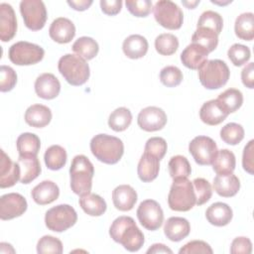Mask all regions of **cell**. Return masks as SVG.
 Listing matches in <instances>:
<instances>
[{
  "mask_svg": "<svg viewBox=\"0 0 254 254\" xmlns=\"http://www.w3.org/2000/svg\"><path fill=\"white\" fill-rule=\"evenodd\" d=\"M168 167L170 176L173 180L177 178H188L191 173V168L189 160L182 155L172 157L169 161Z\"/></svg>",
  "mask_w": 254,
  "mask_h": 254,
  "instance_id": "obj_39",
  "label": "cell"
},
{
  "mask_svg": "<svg viewBox=\"0 0 254 254\" xmlns=\"http://www.w3.org/2000/svg\"><path fill=\"white\" fill-rule=\"evenodd\" d=\"M228 112L218 102L217 99H211L204 102L199 110L200 120L210 126L218 125L226 119Z\"/></svg>",
  "mask_w": 254,
  "mask_h": 254,
  "instance_id": "obj_19",
  "label": "cell"
},
{
  "mask_svg": "<svg viewBox=\"0 0 254 254\" xmlns=\"http://www.w3.org/2000/svg\"><path fill=\"white\" fill-rule=\"evenodd\" d=\"M190 232V225L188 219L180 216H172L167 219L164 226L166 237L174 242H179L186 238Z\"/></svg>",
  "mask_w": 254,
  "mask_h": 254,
  "instance_id": "obj_22",
  "label": "cell"
},
{
  "mask_svg": "<svg viewBox=\"0 0 254 254\" xmlns=\"http://www.w3.org/2000/svg\"><path fill=\"white\" fill-rule=\"evenodd\" d=\"M111 238L120 243L126 250L136 252L144 245L143 232L138 228L135 220L130 216H119L112 222L109 228Z\"/></svg>",
  "mask_w": 254,
  "mask_h": 254,
  "instance_id": "obj_1",
  "label": "cell"
},
{
  "mask_svg": "<svg viewBox=\"0 0 254 254\" xmlns=\"http://www.w3.org/2000/svg\"><path fill=\"white\" fill-rule=\"evenodd\" d=\"M93 3L92 0H71L67 1V4L76 11H84L89 8V6Z\"/></svg>",
  "mask_w": 254,
  "mask_h": 254,
  "instance_id": "obj_55",
  "label": "cell"
},
{
  "mask_svg": "<svg viewBox=\"0 0 254 254\" xmlns=\"http://www.w3.org/2000/svg\"><path fill=\"white\" fill-rule=\"evenodd\" d=\"M9 60L17 65H31L41 62L45 56V51L42 47L20 41L13 44L8 52Z\"/></svg>",
  "mask_w": 254,
  "mask_h": 254,
  "instance_id": "obj_9",
  "label": "cell"
},
{
  "mask_svg": "<svg viewBox=\"0 0 254 254\" xmlns=\"http://www.w3.org/2000/svg\"><path fill=\"white\" fill-rule=\"evenodd\" d=\"M242 166L248 174L254 175V140H250L244 147Z\"/></svg>",
  "mask_w": 254,
  "mask_h": 254,
  "instance_id": "obj_51",
  "label": "cell"
},
{
  "mask_svg": "<svg viewBox=\"0 0 254 254\" xmlns=\"http://www.w3.org/2000/svg\"><path fill=\"white\" fill-rule=\"evenodd\" d=\"M252 252V243L248 237L240 236L233 239L230 246L231 254H250Z\"/></svg>",
  "mask_w": 254,
  "mask_h": 254,
  "instance_id": "obj_52",
  "label": "cell"
},
{
  "mask_svg": "<svg viewBox=\"0 0 254 254\" xmlns=\"http://www.w3.org/2000/svg\"><path fill=\"white\" fill-rule=\"evenodd\" d=\"M183 77L182 70L175 65H167L160 71V80L167 87L178 86Z\"/></svg>",
  "mask_w": 254,
  "mask_h": 254,
  "instance_id": "obj_46",
  "label": "cell"
},
{
  "mask_svg": "<svg viewBox=\"0 0 254 254\" xmlns=\"http://www.w3.org/2000/svg\"><path fill=\"white\" fill-rule=\"evenodd\" d=\"M220 138L228 145H237L244 138V129L242 125L238 123H227L220 130Z\"/></svg>",
  "mask_w": 254,
  "mask_h": 254,
  "instance_id": "obj_41",
  "label": "cell"
},
{
  "mask_svg": "<svg viewBox=\"0 0 254 254\" xmlns=\"http://www.w3.org/2000/svg\"><path fill=\"white\" fill-rule=\"evenodd\" d=\"M112 201L118 210L129 211L137 201V192L129 185H120L112 191Z\"/></svg>",
  "mask_w": 254,
  "mask_h": 254,
  "instance_id": "obj_21",
  "label": "cell"
},
{
  "mask_svg": "<svg viewBox=\"0 0 254 254\" xmlns=\"http://www.w3.org/2000/svg\"><path fill=\"white\" fill-rule=\"evenodd\" d=\"M235 35L244 41H252L254 38V15L251 12L240 14L234 24Z\"/></svg>",
  "mask_w": 254,
  "mask_h": 254,
  "instance_id": "obj_33",
  "label": "cell"
},
{
  "mask_svg": "<svg viewBox=\"0 0 254 254\" xmlns=\"http://www.w3.org/2000/svg\"><path fill=\"white\" fill-rule=\"evenodd\" d=\"M189 151L195 163L200 166L211 165L218 149L216 143L207 136H196L189 144Z\"/></svg>",
  "mask_w": 254,
  "mask_h": 254,
  "instance_id": "obj_11",
  "label": "cell"
},
{
  "mask_svg": "<svg viewBox=\"0 0 254 254\" xmlns=\"http://www.w3.org/2000/svg\"><path fill=\"white\" fill-rule=\"evenodd\" d=\"M217 100L228 113H232L241 107L243 95L239 89L228 88L218 95Z\"/></svg>",
  "mask_w": 254,
  "mask_h": 254,
  "instance_id": "obj_38",
  "label": "cell"
},
{
  "mask_svg": "<svg viewBox=\"0 0 254 254\" xmlns=\"http://www.w3.org/2000/svg\"><path fill=\"white\" fill-rule=\"evenodd\" d=\"M227 56L230 62L235 66H241L245 64L251 58L250 49L241 44H233L227 52Z\"/></svg>",
  "mask_w": 254,
  "mask_h": 254,
  "instance_id": "obj_43",
  "label": "cell"
},
{
  "mask_svg": "<svg viewBox=\"0 0 254 254\" xmlns=\"http://www.w3.org/2000/svg\"><path fill=\"white\" fill-rule=\"evenodd\" d=\"M159 171L160 160L157 157L144 152L137 167V174L139 179L143 183H150L158 177Z\"/></svg>",
  "mask_w": 254,
  "mask_h": 254,
  "instance_id": "obj_24",
  "label": "cell"
},
{
  "mask_svg": "<svg viewBox=\"0 0 254 254\" xmlns=\"http://www.w3.org/2000/svg\"><path fill=\"white\" fill-rule=\"evenodd\" d=\"M0 153V188H11L20 181V167L18 162H12L3 150Z\"/></svg>",
  "mask_w": 254,
  "mask_h": 254,
  "instance_id": "obj_16",
  "label": "cell"
},
{
  "mask_svg": "<svg viewBox=\"0 0 254 254\" xmlns=\"http://www.w3.org/2000/svg\"><path fill=\"white\" fill-rule=\"evenodd\" d=\"M17 32V19L13 7L8 3L0 4V39L2 42L12 40Z\"/></svg>",
  "mask_w": 254,
  "mask_h": 254,
  "instance_id": "obj_17",
  "label": "cell"
},
{
  "mask_svg": "<svg viewBox=\"0 0 254 254\" xmlns=\"http://www.w3.org/2000/svg\"><path fill=\"white\" fill-rule=\"evenodd\" d=\"M241 80L246 87L250 89L254 88V64L253 63H249L243 67V69L241 70Z\"/></svg>",
  "mask_w": 254,
  "mask_h": 254,
  "instance_id": "obj_54",
  "label": "cell"
},
{
  "mask_svg": "<svg viewBox=\"0 0 254 254\" xmlns=\"http://www.w3.org/2000/svg\"><path fill=\"white\" fill-rule=\"evenodd\" d=\"M153 12L157 23L166 29L178 30L183 25V11L173 1L160 0L156 2L153 7Z\"/></svg>",
  "mask_w": 254,
  "mask_h": 254,
  "instance_id": "obj_8",
  "label": "cell"
},
{
  "mask_svg": "<svg viewBox=\"0 0 254 254\" xmlns=\"http://www.w3.org/2000/svg\"><path fill=\"white\" fill-rule=\"evenodd\" d=\"M20 12L28 29L39 31L44 28L48 14L43 1L23 0L20 2Z\"/></svg>",
  "mask_w": 254,
  "mask_h": 254,
  "instance_id": "obj_10",
  "label": "cell"
},
{
  "mask_svg": "<svg viewBox=\"0 0 254 254\" xmlns=\"http://www.w3.org/2000/svg\"><path fill=\"white\" fill-rule=\"evenodd\" d=\"M167 142L162 137H152L147 140L145 144V153H149L155 157H157L160 161L164 158L167 152Z\"/></svg>",
  "mask_w": 254,
  "mask_h": 254,
  "instance_id": "obj_47",
  "label": "cell"
},
{
  "mask_svg": "<svg viewBox=\"0 0 254 254\" xmlns=\"http://www.w3.org/2000/svg\"><path fill=\"white\" fill-rule=\"evenodd\" d=\"M128 11L135 17H147L152 10V1L150 0H126Z\"/></svg>",
  "mask_w": 254,
  "mask_h": 254,
  "instance_id": "obj_49",
  "label": "cell"
},
{
  "mask_svg": "<svg viewBox=\"0 0 254 254\" xmlns=\"http://www.w3.org/2000/svg\"><path fill=\"white\" fill-rule=\"evenodd\" d=\"M137 217L141 225L147 230L155 231L164 222V212L161 205L154 199L143 200L137 208Z\"/></svg>",
  "mask_w": 254,
  "mask_h": 254,
  "instance_id": "obj_12",
  "label": "cell"
},
{
  "mask_svg": "<svg viewBox=\"0 0 254 254\" xmlns=\"http://www.w3.org/2000/svg\"><path fill=\"white\" fill-rule=\"evenodd\" d=\"M77 220L76 211L69 204H59L50 208L45 215L46 226L55 232H64Z\"/></svg>",
  "mask_w": 254,
  "mask_h": 254,
  "instance_id": "obj_7",
  "label": "cell"
},
{
  "mask_svg": "<svg viewBox=\"0 0 254 254\" xmlns=\"http://www.w3.org/2000/svg\"><path fill=\"white\" fill-rule=\"evenodd\" d=\"M192 186L195 193V204L202 205L207 202L212 195V189L208 181L203 178H196L192 181Z\"/></svg>",
  "mask_w": 254,
  "mask_h": 254,
  "instance_id": "obj_45",
  "label": "cell"
},
{
  "mask_svg": "<svg viewBox=\"0 0 254 254\" xmlns=\"http://www.w3.org/2000/svg\"><path fill=\"white\" fill-rule=\"evenodd\" d=\"M58 68L64 78L74 86L84 84L89 78V65L86 61L77 55L66 54L58 63Z\"/></svg>",
  "mask_w": 254,
  "mask_h": 254,
  "instance_id": "obj_4",
  "label": "cell"
},
{
  "mask_svg": "<svg viewBox=\"0 0 254 254\" xmlns=\"http://www.w3.org/2000/svg\"><path fill=\"white\" fill-rule=\"evenodd\" d=\"M178 48L179 40L173 34L164 33L155 40V49L162 56H171L177 52Z\"/></svg>",
  "mask_w": 254,
  "mask_h": 254,
  "instance_id": "obj_40",
  "label": "cell"
},
{
  "mask_svg": "<svg viewBox=\"0 0 254 254\" xmlns=\"http://www.w3.org/2000/svg\"><path fill=\"white\" fill-rule=\"evenodd\" d=\"M63 243L62 241L52 235H45L37 243V252L39 254L54 253L62 254L63 253Z\"/></svg>",
  "mask_w": 254,
  "mask_h": 254,
  "instance_id": "obj_44",
  "label": "cell"
},
{
  "mask_svg": "<svg viewBox=\"0 0 254 254\" xmlns=\"http://www.w3.org/2000/svg\"><path fill=\"white\" fill-rule=\"evenodd\" d=\"M72 51L85 61L92 60L98 54L99 47L97 42L90 37H80L72 45Z\"/></svg>",
  "mask_w": 254,
  "mask_h": 254,
  "instance_id": "obj_34",
  "label": "cell"
},
{
  "mask_svg": "<svg viewBox=\"0 0 254 254\" xmlns=\"http://www.w3.org/2000/svg\"><path fill=\"white\" fill-rule=\"evenodd\" d=\"M191 43L204 48L208 54L213 52L218 45V35L207 28H197L191 37Z\"/></svg>",
  "mask_w": 254,
  "mask_h": 254,
  "instance_id": "obj_36",
  "label": "cell"
},
{
  "mask_svg": "<svg viewBox=\"0 0 254 254\" xmlns=\"http://www.w3.org/2000/svg\"><path fill=\"white\" fill-rule=\"evenodd\" d=\"M211 3H214V4H217V5H226V4H229L231 3V0H227L225 2H219V1H216V0H211Z\"/></svg>",
  "mask_w": 254,
  "mask_h": 254,
  "instance_id": "obj_58",
  "label": "cell"
},
{
  "mask_svg": "<svg viewBox=\"0 0 254 254\" xmlns=\"http://www.w3.org/2000/svg\"><path fill=\"white\" fill-rule=\"evenodd\" d=\"M16 146L19 156H37L41 148V141L36 134L26 132L19 135Z\"/></svg>",
  "mask_w": 254,
  "mask_h": 254,
  "instance_id": "obj_31",
  "label": "cell"
},
{
  "mask_svg": "<svg viewBox=\"0 0 254 254\" xmlns=\"http://www.w3.org/2000/svg\"><path fill=\"white\" fill-rule=\"evenodd\" d=\"M49 35L52 40L59 44H67L75 36V26L69 19L59 17L52 22Z\"/></svg>",
  "mask_w": 254,
  "mask_h": 254,
  "instance_id": "obj_15",
  "label": "cell"
},
{
  "mask_svg": "<svg viewBox=\"0 0 254 254\" xmlns=\"http://www.w3.org/2000/svg\"><path fill=\"white\" fill-rule=\"evenodd\" d=\"M17 83V73L9 65H1L0 67V90L7 92L14 88Z\"/></svg>",
  "mask_w": 254,
  "mask_h": 254,
  "instance_id": "obj_48",
  "label": "cell"
},
{
  "mask_svg": "<svg viewBox=\"0 0 254 254\" xmlns=\"http://www.w3.org/2000/svg\"><path fill=\"white\" fill-rule=\"evenodd\" d=\"M211 165H212L213 171L217 175L231 174L235 170V166H236L235 156L228 149L219 150Z\"/></svg>",
  "mask_w": 254,
  "mask_h": 254,
  "instance_id": "obj_32",
  "label": "cell"
},
{
  "mask_svg": "<svg viewBox=\"0 0 254 254\" xmlns=\"http://www.w3.org/2000/svg\"><path fill=\"white\" fill-rule=\"evenodd\" d=\"M26 198L18 192L5 193L0 197V218L10 220L21 216L27 210Z\"/></svg>",
  "mask_w": 254,
  "mask_h": 254,
  "instance_id": "obj_13",
  "label": "cell"
},
{
  "mask_svg": "<svg viewBox=\"0 0 254 254\" xmlns=\"http://www.w3.org/2000/svg\"><path fill=\"white\" fill-rule=\"evenodd\" d=\"M233 216L231 207L224 202H214L209 205L205 211L207 221L214 226L227 225Z\"/></svg>",
  "mask_w": 254,
  "mask_h": 254,
  "instance_id": "obj_25",
  "label": "cell"
},
{
  "mask_svg": "<svg viewBox=\"0 0 254 254\" xmlns=\"http://www.w3.org/2000/svg\"><path fill=\"white\" fill-rule=\"evenodd\" d=\"M35 91L43 99H54L61 91L60 80L53 73H42L35 81Z\"/></svg>",
  "mask_w": 254,
  "mask_h": 254,
  "instance_id": "obj_18",
  "label": "cell"
},
{
  "mask_svg": "<svg viewBox=\"0 0 254 254\" xmlns=\"http://www.w3.org/2000/svg\"><path fill=\"white\" fill-rule=\"evenodd\" d=\"M166 112L157 106H148L143 108L137 118L139 127L147 132H155L163 129L167 124Z\"/></svg>",
  "mask_w": 254,
  "mask_h": 254,
  "instance_id": "obj_14",
  "label": "cell"
},
{
  "mask_svg": "<svg viewBox=\"0 0 254 254\" xmlns=\"http://www.w3.org/2000/svg\"><path fill=\"white\" fill-rule=\"evenodd\" d=\"M213 251L208 243L202 240H192L185 244L180 250V254H192V253H209L211 254Z\"/></svg>",
  "mask_w": 254,
  "mask_h": 254,
  "instance_id": "obj_50",
  "label": "cell"
},
{
  "mask_svg": "<svg viewBox=\"0 0 254 254\" xmlns=\"http://www.w3.org/2000/svg\"><path fill=\"white\" fill-rule=\"evenodd\" d=\"M90 151L100 162L114 165L120 161L124 153L123 142L108 134H97L90 140Z\"/></svg>",
  "mask_w": 254,
  "mask_h": 254,
  "instance_id": "obj_2",
  "label": "cell"
},
{
  "mask_svg": "<svg viewBox=\"0 0 254 254\" xmlns=\"http://www.w3.org/2000/svg\"><path fill=\"white\" fill-rule=\"evenodd\" d=\"M196 198L192 182L188 178L174 179L168 195V204L175 211H189L195 204Z\"/></svg>",
  "mask_w": 254,
  "mask_h": 254,
  "instance_id": "obj_5",
  "label": "cell"
},
{
  "mask_svg": "<svg viewBox=\"0 0 254 254\" xmlns=\"http://www.w3.org/2000/svg\"><path fill=\"white\" fill-rule=\"evenodd\" d=\"M208 52L197 44H190L181 54L183 64L190 69H199L207 61Z\"/></svg>",
  "mask_w": 254,
  "mask_h": 254,
  "instance_id": "obj_20",
  "label": "cell"
},
{
  "mask_svg": "<svg viewBox=\"0 0 254 254\" xmlns=\"http://www.w3.org/2000/svg\"><path fill=\"white\" fill-rule=\"evenodd\" d=\"M132 122V113L126 107H118L111 112L108 118V126L115 132L126 130Z\"/></svg>",
  "mask_w": 254,
  "mask_h": 254,
  "instance_id": "obj_37",
  "label": "cell"
},
{
  "mask_svg": "<svg viewBox=\"0 0 254 254\" xmlns=\"http://www.w3.org/2000/svg\"><path fill=\"white\" fill-rule=\"evenodd\" d=\"M183 5H185L187 8L189 9H193L195 8V6L199 3V0H196V1H182Z\"/></svg>",
  "mask_w": 254,
  "mask_h": 254,
  "instance_id": "obj_57",
  "label": "cell"
},
{
  "mask_svg": "<svg viewBox=\"0 0 254 254\" xmlns=\"http://www.w3.org/2000/svg\"><path fill=\"white\" fill-rule=\"evenodd\" d=\"M66 159V152L60 145H52L46 150L44 155L45 164L47 168L52 171H58L64 167Z\"/></svg>",
  "mask_w": 254,
  "mask_h": 254,
  "instance_id": "obj_35",
  "label": "cell"
},
{
  "mask_svg": "<svg viewBox=\"0 0 254 254\" xmlns=\"http://www.w3.org/2000/svg\"><path fill=\"white\" fill-rule=\"evenodd\" d=\"M100 7L104 14L109 16L117 15L122 8L121 0H101Z\"/></svg>",
  "mask_w": 254,
  "mask_h": 254,
  "instance_id": "obj_53",
  "label": "cell"
},
{
  "mask_svg": "<svg viewBox=\"0 0 254 254\" xmlns=\"http://www.w3.org/2000/svg\"><path fill=\"white\" fill-rule=\"evenodd\" d=\"M149 44L145 37L141 35H130L127 37L122 45V50L125 56L132 60L143 58L148 52Z\"/></svg>",
  "mask_w": 254,
  "mask_h": 254,
  "instance_id": "obj_29",
  "label": "cell"
},
{
  "mask_svg": "<svg viewBox=\"0 0 254 254\" xmlns=\"http://www.w3.org/2000/svg\"><path fill=\"white\" fill-rule=\"evenodd\" d=\"M230 76V70L221 60L206 61L198 69V79L207 89H218L224 86Z\"/></svg>",
  "mask_w": 254,
  "mask_h": 254,
  "instance_id": "obj_6",
  "label": "cell"
},
{
  "mask_svg": "<svg viewBox=\"0 0 254 254\" xmlns=\"http://www.w3.org/2000/svg\"><path fill=\"white\" fill-rule=\"evenodd\" d=\"M70 189L77 195L89 193L92 187L94 168L92 163L84 155H76L69 168Z\"/></svg>",
  "mask_w": 254,
  "mask_h": 254,
  "instance_id": "obj_3",
  "label": "cell"
},
{
  "mask_svg": "<svg viewBox=\"0 0 254 254\" xmlns=\"http://www.w3.org/2000/svg\"><path fill=\"white\" fill-rule=\"evenodd\" d=\"M52 120L51 109L43 104H33L25 112V121L35 128H43Z\"/></svg>",
  "mask_w": 254,
  "mask_h": 254,
  "instance_id": "obj_28",
  "label": "cell"
},
{
  "mask_svg": "<svg viewBox=\"0 0 254 254\" xmlns=\"http://www.w3.org/2000/svg\"><path fill=\"white\" fill-rule=\"evenodd\" d=\"M153 253H170V254H172L173 251L169 247H167L166 245H164L162 243H156V244H153L147 250V254H153Z\"/></svg>",
  "mask_w": 254,
  "mask_h": 254,
  "instance_id": "obj_56",
  "label": "cell"
},
{
  "mask_svg": "<svg viewBox=\"0 0 254 254\" xmlns=\"http://www.w3.org/2000/svg\"><path fill=\"white\" fill-rule=\"evenodd\" d=\"M18 164L20 167V182L30 184L39 177L42 172L41 164L37 156H19Z\"/></svg>",
  "mask_w": 254,
  "mask_h": 254,
  "instance_id": "obj_26",
  "label": "cell"
},
{
  "mask_svg": "<svg viewBox=\"0 0 254 254\" xmlns=\"http://www.w3.org/2000/svg\"><path fill=\"white\" fill-rule=\"evenodd\" d=\"M78 203L82 210L90 216H100L107 208L105 200L96 193H86L81 195L78 199Z\"/></svg>",
  "mask_w": 254,
  "mask_h": 254,
  "instance_id": "obj_30",
  "label": "cell"
},
{
  "mask_svg": "<svg viewBox=\"0 0 254 254\" xmlns=\"http://www.w3.org/2000/svg\"><path fill=\"white\" fill-rule=\"evenodd\" d=\"M239 189L240 181L232 173L226 175H217L213 179V190L220 196H234L238 192Z\"/></svg>",
  "mask_w": 254,
  "mask_h": 254,
  "instance_id": "obj_27",
  "label": "cell"
},
{
  "mask_svg": "<svg viewBox=\"0 0 254 254\" xmlns=\"http://www.w3.org/2000/svg\"><path fill=\"white\" fill-rule=\"evenodd\" d=\"M31 195L37 204L45 205L58 199L60 189L58 185L52 181H43L32 190Z\"/></svg>",
  "mask_w": 254,
  "mask_h": 254,
  "instance_id": "obj_23",
  "label": "cell"
},
{
  "mask_svg": "<svg viewBox=\"0 0 254 254\" xmlns=\"http://www.w3.org/2000/svg\"><path fill=\"white\" fill-rule=\"evenodd\" d=\"M197 28L203 27V28H207L210 29L212 31H214L217 35H219L222 31V27H223V19L220 16V14H218L217 12L211 11V10H207L204 11L196 24Z\"/></svg>",
  "mask_w": 254,
  "mask_h": 254,
  "instance_id": "obj_42",
  "label": "cell"
}]
</instances>
